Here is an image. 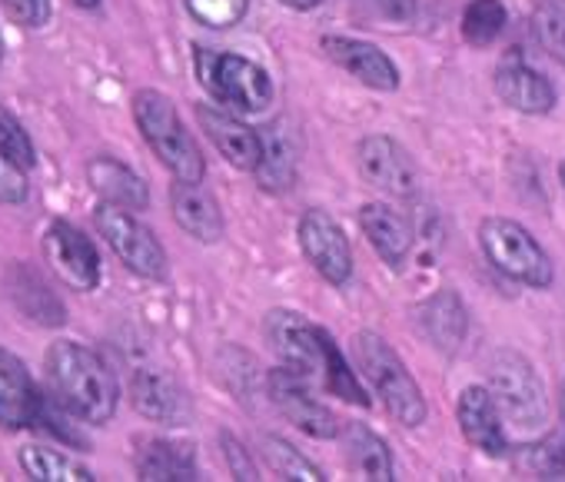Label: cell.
I'll return each mask as SVG.
<instances>
[{
  "label": "cell",
  "instance_id": "1",
  "mask_svg": "<svg viewBox=\"0 0 565 482\" xmlns=\"http://www.w3.org/2000/svg\"><path fill=\"white\" fill-rule=\"evenodd\" d=\"M47 376L64 409L87 422H110L120 403V386L110 366L84 343L57 340L47 350Z\"/></svg>",
  "mask_w": 565,
  "mask_h": 482
},
{
  "label": "cell",
  "instance_id": "2",
  "mask_svg": "<svg viewBox=\"0 0 565 482\" xmlns=\"http://www.w3.org/2000/svg\"><path fill=\"white\" fill-rule=\"evenodd\" d=\"M134 120L140 127V137L157 153V160L177 176V180H203V153L196 140L190 137L186 124L180 120L173 100L160 90H137L134 94Z\"/></svg>",
  "mask_w": 565,
  "mask_h": 482
},
{
  "label": "cell",
  "instance_id": "3",
  "mask_svg": "<svg viewBox=\"0 0 565 482\" xmlns=\"http://www.w3.org/2000/svg\"><path fill=\"white\" fill-rule=\"evenodd\" d=\"M356 360L363 376L370 379V386L376 389V396L383 399V406L390 409L393 419H399L403 426H423L426 422V399L416 386V379L409 376L406 363L396 356V350L376 336V333H360L356 336Z\"/></svg>",
  "mask_w": 565,
  "mask_h": 482
},
{
  "label": "cell",
  "instance_id": "4",
  "mask_svg": "<svg viewBox=\"0 0 565 482\" xmlns=\"http://www.w3.org/2000/svg\"><path fill=\"white\" fill-rule=\"evenodd\" d=\"M489 389L512 432H539L545 426V389L525 356L499 350L489 363Z\"/></svg>",
  "mask_w": 565,
  "mask_h": 482
},
{
  "label": "cell",
  "instance_id": "5",
  "mask_svg": "<svg viewBox=\"0 0 565 482\" xmlns=\"http://www.w3.org/2000/svg\"><path fill=\"white\" fill-rule=\"evenodd\" d=\"M196 74L200 84L210 90V97L223 107L243 110V114H259L273 100V81L269 74L236 54H216L200 47L196 51Z\"/></svg>",
  "mask_w": 565,
  "mask_h": 482
},
{
  "label": "cell",
  "instance_id": "6",
  "mask_svg": "<svg viewBox=\"0 0 565 482\" xmlns=\"http://www.w3.org/2000/svg\"><path fill=\"white\" fill-rule=\"evenodd\" d=\"M479 239H482L489 264L509 280H519L535 290L552 283V260L522 223L492 216L479 226Z\"/></svg>",
  "mask_w": 565,
  "mask_h": 482
},
{
  "label": "cell",
  "instance_id": "7",
  "mask_svg": "<svg viewBox=\"0 0 565 482\" xmlns=\"http://www.w3.org/2000/svg\"><path fill=\"white\" fill-rule=\"evenodd\" d=\"M97 229L107 239V247L117 254V260L134 270L143 280H163L167 277V254L160 247V239L153 236L150 226H143L134 210L114 206V203H100L97 213Z\"/></svg>",
  "mask_w": 565,
  "mask_h": 482
},
{
  "label": "cell",
  "instance_id": "8",
  "mask_svg": "<svg viewBox=\"0 0 565 482\" xmlns=\"http://www.w3.org/2000/svg\"><path fill=\"white\" fill-rule=\"evenodd\" d=\"M41 250H44L47 267L71 290H81V293L97 290V283H100V254L94 247V239L81 226H74L67 219L47 223V229L41 236Z\"/></svg>",
  "mask_w": 565,
  "mask_h": 482
},
{
  "label": "cell",
  "instance_id": "9",
  "mask_svg": "<svg viewBox=\"0 0 565 482\" xmlns=\"http://www.w3.org/2000/svg\"><path fill=\"white\" fill-rule=\"evenodd\" d=\"M269 399L297 429H303L313 439H337L343 429V422L333 416V409L313 396L307 376L294 366H282V369L269 373Z\"/></svg>",
  "mask_w": 565,
  "mask_h": 482
},
{
  "label": "cell",
  "instance_id": "10",
  "mask_svg": "<svg viewBox=\"0 0 565 482\" xmlns=\"http://www.w3.org/2000/svg\"><path fill=\"white\" fill-rule=\"evenodd\" d=\"M300 247L307 254V260L313 264V270L333 283L343 287L353 274V254H350V239L343 233V226L323 213V210H307L300 219Z\"/></svg>",
  "mask_w": 565,
  "mask_h": 482
},
{
  "label": "cell",
  "instance_id": "11",
  "mask_svg": "<svg viewBox=\"0 0 565 482\" xmlns=\"http://www.w3.org/2000/svg\"><path fill=\"white\" fill-rule=\"evenodd\" d=\"M266 333H269L276 353L282 356V363L300 369L303 376L323 379V356H327L323 340H327V330L310 323L303 313L273 310L269 320H266Z\"/></svg>",
  "mask_w": 565,
  "mask_h": 482
},
{
  "label": "cell",
  "instance_id": "12",
  "mask_svg": "<svg viewBox=\"0 0 565 482\" xmlns=\"http://www.w3.org/2000/svg\"><path fill=\"white\" fill-rule=\"evenodd\" d=\"M356 160L370 186L393 193V196H409L416 190V167L393 137H383V133L366 137L356 150Z\"/></svg>",
  "mask_w": 565,
  "mask_h": 482
},
{
  "label": "cell",
  "instance_id": "13",
  "mask_svg": "<svg viewBox=\"0 0 565 482\" xmlns=\"http://www.w3.org/2000/svg\"><path fill=\"white\" fill-rule=\"evenodd\" d=\"M41 389L28 369V363L0 346V429H24L38 422Z\"/></svg>",
  "mask_w": 565,
  "mask_h": 482
},
{
  "label": "cell",
  "instance_id": "14",
  "mask_svg": "<svg viewBox=\"0 0 565 482\" xmlns=\"http://www.w3.org/2000/svg\"><path fill=\"white\" fill-rule=\"evenodd\" d=\"M196 120H200L203 133L210 137V143L226 157V163H233L239 170H256V163L263 157V137L253 127H246L239 117L226 114L220 104H200Z\"/></svg>",
  "mask_w": 565,
  "mask_h": 482
},
{
  "label": "cell",
  "instance_id": "15",
  "mask_svg": "<svg viewBox=\"0 0 565 482\" xmlns=\"http://www.w3.org/2000/svg\"><path fill=\"white\" fill-rule=\"evenodd\" d=\"M130 399L140 416L160 426H186L190 422V399L180 383L160 369H137L130 379Z\"/></svg>",
  "mask_w": 565,
  "mask_h": 482
},
{
  "label": "cell",
  "instance_id": "16",
  "mask_svg": "<svg viewBox=\"0 0 565 482\" xmlns=\"http://www.w3.org/2000/svg\"><path fill=\"white\" fill-rule=\"evenodd\" d=\"M495 94L502 97V104L529 117L548 114L555 107V87L548 84V77L532 71L522 54L502 57V64L495 67Z\"/></svg>",
  "mask_w": 565,
  "mask_h": 482
},
{
  "label": "cell",
  "instance_id": "17",
  "mask_svg": "<svg viewBox=\"0 0 565 482\" xmlns=\"http://www.w3.org/2000/svg\"><path fill=\"white\" fill-rule=\"evenodd\" d=\"M456 413H459L462 436L476 449H482L486 456H505L509 436H505V422H502V413H499L489 386H466Z\"/></svg>",
  "mask_w": 565,
  "mask_h": 482
},
{
  "label": "cell",
  "instance_id": "18",
  "mask_svg": "<svg viewBox=\"0 0 565 482\" xmlns=\"http://www.w3.org/2000/svg\"><path fill=\"white\" fill-rule=\"evenodd\" d=\"M323 54L340 64L343 71H350L360 84L373 87V90H396L399 87V71L396 64L366 41H353V38H323Z\"/></svg>",
  "mask_w": 565,
  "mask_h": 482
},
{
  "label": "cell",
  "instance_id": "19",
  "mask_svg": "<svg viewBox=\"0 0 565 482\" xmlns=\"http://www.w3.org/2000/svg\"><path fill=\"white\" fill-rule=\"evenodd\" d=\"M170 210L183 233H190L200 244H216L223 236V213L210 190L200 180H177L170 190Z\"/></svg>",
  "mask_w": 565,
  "mask_h": 482
},
{
  "label": "cell",
  "instance_id": "20",
  "mask_svg": "<svg viewBox=\"0 0 565 482\" xmlns=\"http://www.w3.org/2000/svg\"><path fill=\"white\" fill-rule=\"evenodd\" d=\"M8 297L38 326H64L67 323L64 300L28 264H11V270H8Z\"/></svg>",
  "mask_w": 565,
  "mask_h": 482
},
{
  "label": "cell",
  "instance_id": "21",
  "mask_svg": "<svg viewBox=\"0 0 565 482\" xmlns=\"http://www.w3.org/2000/svg\"><path fill=\"white\" fill-rule=\"evenodd\" d=\"M360 226L370 239V247L390 264L393 270H403L413 250V226L386 203H366L360 210Z\"/></svg>",
  "mask_w": 565,
  "mask_h": 482
},
{
  "label": "cell",
  "instance_id": "22",
  "mask_svg": "<svg viewBox=\"0 0 565 482\" xmlns=\"http://www.w3.org/2000/svg\"><path fill=\"white\" fill-rule=\"evenodd\" d=\"M87 180L104 203H114L124 210H147L150 203V190L143 176L130 170L127 163H120L117 157H94L87 163Z\"/></svg>",
  "mask_w": 565,
  "mask_h": 482
},
{
  "label": "cell",
  "instance_id": "23",
  "mask_svg": "<svg viewBox=\"0 0 565 482\" xmlns=\"http://www.w3.org/2000/svg\"><path fill=\"white\" fill-rule=\"evenodd\" d=\"M137 475L147 482H190L196 479V456L186 442L150 439L137 452Z\"/></svg>",
  "mask_w": 565,
  "mask_h": 482
},
{
  "label": "cell",
  "instance_id": "24",
  "mask_svg": "<svg viewBox=\"0 0 565 482\" xmlns=\"http://www.w3.org/2000/svg\"><path fill=\"white\" fill-rule=\"evenodd\" d=\"M263 137V157L256 163V176H259V186L263 190H287L297 176V140L294 133L287 130V124H273L269 133H259Z\"/></svg>",
  "mask_w": 565,
  "mask_h": 482
},
{
  "label": "cell",
  "instance_id": "25",
  "mask_svg": "<svg viewBox=\"0 0 565 482\" xmlns=\"http://www.w3.org/2000/svg\"><path fill=\"white\" fill-rule=\"evenodd\" d=\"M419 323H423V333L443 350V353H452L459 350V343L466 340V307L456 293L443 290L436 293L433 300H426L419 307Z\"/></svg>",
  "mask_w": 565,
  "mask_h": 482
},
{
  "label": "cell",
  "instance_id": "26",
  "mask_svg": "<svg viewBox=\"0 0 565 482\" xmlns=\"http://www.w3.org/2000/svg\"><path fill=\"white\" fill-rule=\"evenodd\" d=\"M343 442H347V462L360 472V479H376V482H390L393 479V456L386 449V442L363 422H347L340 429Z\"/></svg>",
  "mask_w": 565,
  "mask_h": 482
},
{
  "label": "cell",
  "instance_id": "27",
  "mask_svg": "<svg viewBox=\"0 0 565 482\" xmlns=\"http://www.w3.org/2000/svg\"><path fill=\"white\" fill-rule=\"evenodd\" d=\"M21 469L38 482H94L97 479L84 462H77L57 449L34 446V442L21 449Z\"/></svg>",
  "mask_w": 565,
  "mask_h": 482
},
{
  "label": "cell",
  "instance_id": "28",
  "mask_svg": "<svg viewBox=\"0 0 565 482\" xmlns=\"http://www.w3.org/2000/svg\"><path fill=\"white\" fill-rule=\"evenodd\" d=\"M509 24V11L502 0H472L462 14V38L472 47H489Z\"/></svg>",
  "mask_w": 565,
  "mask_h": 482
},
{
  "label": "cell",
  "instance_id": "29",
  "mask_svg": "<svg viewBox=\"0 0 565 482\" xmlns=\"http://www.w3.org/2000/svg\"><path fill=\"white\" fill-rule=\"evenodd\" d=\"M532 34L539 47L565 67V0H539L532 11Z\"/></svg>",
  "mask_w": 565,
  "mask_h": 482
},
{
  "label": "cell",
  "instance_id": "30",
  "mask_svg": "<svg viewBox=\"0 0 565 482\" xmlns=\"http://www.w3.org/2000/svg\"><path fill=\"white\" fill-rule=\"evenodd\" d=\"M323 386L333 393V396H340V399H347V403H356V406H370V396H366V389L360 386V379L353 376V369H350V363L343 360V353H340V346L333 343V336L327 333V340H323Z\"/></svg>",
  "mask_w": 565,
  "mask_h": 482
},
{
  "label": "cell",
  "instance_id": "31",
  "mask_svg": "<svg viewBox=\"0 0 565 482\" xmlns=\"http://www.w3.org/2000/svg\"><path fill=\"white\" fill-rule=\"evenodd\" d=\"M263 456L279 479H303V482H323L327 479L307 456H300L290 442H282L276 436L263 439Z\"/></svg>",
  "mask_w": 565,
  "mask_h": 482
},
{
  "label": "cell",
  "instance_id": "32",
  "mask_svg": "<svg viewBox=\"0 0 565 482\" xmlns=\"http://www.w3.org/2000/svg\"><path fill=\"white\" fill-rule=\"evenodd\" d=\"M519 465L535 479H565V446L558 439H542L535 446H525Z\"/></svg>",
  "mask_w": 565,
  "mask_h": 482
},
{
  "label": "cell",
  "instance_id": "33",
  "mask_svg": "<svg viewBox=\"0 0 565 482\" xmlns=\"http://www.w3.org/2000/svg\"><path fill=\"white\" fill-rule=\"evenodd\" d=\"M0 153H8L24 170H31L38 163V150H34L31 133L24 130V124L4 104H0Z\"/></svg>",
  "mask_w": 565,
  "mask_h": 482
},
{
  "label": "cell",
  "instance_id": "34",
  "mask_svg": "<svg viewBox=\"0 0 565 482\" xmlns=\"http://www.w3.org/2000/svg\"><path fill=\"white\" fill-rule=\"evenodd\" d=\"M183 4L200 24L216 28V31L239 24L246 14V0H183Z\"/></svg>",
  "mask_w": 565,
  "mask_h": 482
},
{
  "label": "cell",
  "instance_id": "35",
  "mask_svg": "<svg viewBox=\"0 0 565 482\" xmlns=\"http://www.w3.org/2000/svg\"><path fill=\"white\" fill-rule=\"evenodd\" d=\"M31 196V183H28V170L21 163H14L8 153H0V203L18 206Z\"/></svg>",
  "mask_w": 565,
  "mask_h": 482
},
{
  "label": "cell",
  "instance_id": "36",
  "mask_svg": "<svg viewBox=\"0 0 565 482\" xmlns=\"http://www.w3.org/2000/svg\"><path fill=\"white\" fill-rule=\"evenodd\" d=\"M11 21H18L28 31H41L51 21V0H0Z\"/></svg>",
  "mask_w": 565,
  "mask_h": 482
},
{
  "label": "cell",
  "instance_id": "37",
  "mask_svg": "<svg viewBox=\"0 0 565 482\" xmlns=\"http://www.w3.org/2000/svg\"><path fill=\"white\" fill-rule=\"evenodd\" d=\"M223 446H226V459H230V469H233V479H259V472H256V465L249 462V456L239 449V442L236 439H230V436H223Z\"/></svg>",
  "mask_w": 565,
  "mask_h": 482
},
{
  "label": "cell",
  "instance_id": "38",
  "mask_svg": "<svg viewBox=\"0 0 565 482\" xmlns=\"http://www.w3.org/2000/svg\"><path fill=\"white\" fill-rule=\"evenodd\" d=\"M366 4L390 21H413L416 14V0H366Z\"/></svg>",
  "mask_w": 565,
  "mask_h": 482
},
{
  "label": "cell",
  "instance_id": "39",
  "mask_svg": "<svg viewBox=\"0 0 565 482\" xmlns=\"http://www.w3.org/2000/svg\"><path fill=\"white\" fill-rule=\"evenodd\" d=\"M279 4H287L294 11H313L317 4H323V0H279Z\"/></svg>",
  "mask_w": 565,
  "mask_h": 482
},
{
  "label": "cell",
  "instance_id": "40",
  "mask_svg": "<svg viewBox=\"0 0 565 482\" xmlns=\"http://www.w3.org/2000/svg\"><path fill=\"white\" fill-rule=\"evenodd\" d=\"M71 4H77L84 11H94V8H100V0H71Z\"/></svg>",
  "mask_w": 565,
  "mask_h": 482
},
{
  "label": "cell",
  "instance_id": "41",
  "mask_svg": "<svg viewBox=\"0 0 565 482\" xmlns=\"http://www.w3.org/2000/svg\"><path fill=\"white\" fill-rule=\"evenodd\" d=\"M562 426H565V383H562Z\"/></svg>",
  "mask_w": 565,
  "mask_h": 482
},
{
  "label": "cell",
  "instance_id": "42",
  "mask_svg": "<svg viewBox=\"0 0 565 482\" xmlns=\"http://www.w3.org/2000/svg\"><path fill=\"white\" fill-rule=\"evenodd\" d=\"M558 180H562V186H565V163L558 167Z\"/></svg>",
  "mask_w": 565,
  "mask_h": 482
},
{
  "label": "cell",
  "instance_id": "43",
  "mask_svg": "<svg viewBox=\"0 0 565 482\" xmlns=\"http://www.w3.org/2000/svg\"><path fill=\"white\" fill-rule=\"evenodd\" d=\"M0 61H4V38H0Z\"/></svg>",
  "mask_w": 565,
  "mask_h": 482
}]
</instances>
